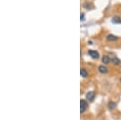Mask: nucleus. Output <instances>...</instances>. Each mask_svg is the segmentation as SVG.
Returning a JSON list of instances; mask_svg holds the SVG:
<instances>
[{
    "instance_id": "1",
    "label": "nucleus",
    "mask_w": 121,
    "mask_h": 120,
    "mask_svg": "<svg viewBox=\"0 0 121 120\" xmlns=\"http://www.w3.org/2000/svg\"><path fill=\"white\" fill-rule=\"evenodd\" d=\"M87 107H88V103H87V102L86 101V100L82 99L81 101H80V112L83 113V112L87 109Z\"/></svg>"
},
{
    "instance_id": "2",
    "label": "nucleus",
    "mask_w": 121,
    "mask_h": 120,
    "mask_svg": "<svg viewBox=\"0 0 121 120\" xmlns=\"http://www.w3.org/2000/svg\"><path fill=\"white\" fill-rule=\"evenodd\" d=\"M86 99L88 100V101L90 102H92L94 99H95V92H88L86 94Z\"/></svg>"
},
{
    "instance_id": "3",
    "label": "nucleus",
    "mask_w": 121,
    "mask_h": 120,
    "mask_svg": "<svg viewBox=\"0 0 121 120\" xmlns=\"http://www.w3.org/2000/svg\"><path fill=\"white\" fill-rule=\"evenodd\" d=\"M89 55L91 56L92 58H94V59H98L99 57V53L97 51H95V50H90Z\"/></svg>"
},
{
    "instance_id": "4",
    "label": "nucleus",
    "mask_w": 121,
    "mask_h": 120,
    "mask_svg": "<svg viewBox=\"0 0 121 120\" xmlns=\"http://www.w3.org/2000/svg\"><path fill=\"white\" fill-rule=\"evenodd\" d=\"M118 38H117L116 36H114V35H108V36H107V40H108V41H115Z\"/></svg>"
},
{
    "instance_id": "5",
    "label": "nucleus",
    "mask_w": 121,
    "mask_h": 120,
    "mask_svg": "<svg viewBox=\"0 0 121 120\" xmlns=\"http://www.w3.org/2000/svg\"><path fill=\"white\" fill-rule=\"evenodd\" d=\"M80 74L82 77H86L87 75H88V73H87L86 69H81V71H80Z\"/></svg>"
},
{
    "instance_id": "6",
    "label": "nucleus",
    "mask_w": 121,
    "mask_h": 120,
    "mask_svg": "<svg viewBox=\"0 0 121 120\" xmlns=\"http://www.w3.org/2000/svg\"><path fill=\"white\" fill-rule=\"evenodd\" d=\"M102 61H103V63H104V64H108V63L111 61V59H110V58H109L108 57H107V56H103Z\"/></svg>"
},
{
    "instance_id": "7",
    "label": "nucleus",
    "mask_w": 121,
    "mask_h": 120,
    "mask_svg": "<svg viewBox=\"0 0 121 120\" xmlns=\"http://www.w3.org/2000/svg\"><path fill=\"white\" fill-rule=\"evenodd\" d=\"M99 72L102 73H106L107 72V69L105 66H99Z\"/></svg>"
},
{
    "instance_id": "8",
    "label": "nucleus",
    "mask_w": 121,
    "mask_h": 120,
    "mask_svg": "<svg viewBox=\"0 0 121 120\" xmlns=\"http://www.w3.org/2000/svg\"><path fill=\"white\" fill-rule=\"evenodd\" d=\"M116 104L115 103V102H109V103H108V108L110 110L115 109V108H116Z\"/></svg>"
},
{
    "instance_id": "9",
    "label": "nucleus",
    "mask_w": 121,
    "mask_h": 120,
    "mask_svg": "<svg viewBox=\"0 0 121 120\" xmlns=\"http://www.w3.org/2000/svg\"><path fill=\"white\" fill-rule=\"evenodd\" d=\"M112 62L114 64V65H118V64H120V61L118 60V58L115 57V58H112Z\"/></svg>"
},
{
    "instance_id": "10",
    "label": "nucleus",
    "mask_w": 121,
    "mask_h": 120,
    "mask_svg": "<svg viewBox=\"0 0 121 120\" xmlns=\"http://www.w3.org/2000/svg\"><path fill=\"white\" fill-rule=\"evenodd\" d=\"M112 22H113V23H116V24H117V23H120V22H121V20H120V19L119 18V17L116 16V17H114V18H113V19H112Z\"/></svg>"
},
{
    "instance_id": "11",
    "label": "nucleus",
    "mask_w": 121,
    "mask_h": 120,
    "mask_svg": "<svg viewBox=\"0 0 121 120\" xmlns=\"http://www.w3.org/2000/svg\"><path fill=\"white\" fill-rule=\"evenodd\" d=\"M83 19H84V14H82L81 15V20L82 21Z\"/></svg>"
},
{
    "instance_id": "12",
    "label": "nucleus",
    "mask_w": 121,
    "mask_h": 120,
    "mask_svg": "<svg viewBox=\"0 0 121 120\" xmlns=\"http://www.w3.org/2000/svg\"><path fill=\"white\" fill-rule=\"evenodd\" d=\"M120 82H121V78H120Z\"/></svg>"
}]
</instances>
